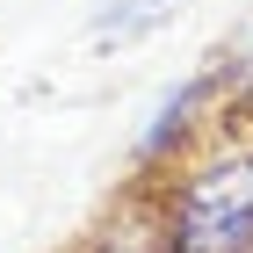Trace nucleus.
Instances as JSON below:
<instances>
[{
    "label": "nucleus",
    "instance_id": "nucleus-3",
    "mask_svg": "<svg viewBox=\"0 0 253 253\" xmlns=\"http://www.w3.org/2000/svg\"><path fill=\"white\" fill-rule=\"evenodd\" d=\"M174 15H181V0H101L94 7V43H137L152 29H167Z\"/></svg>",
    "mask_w": 253,
    "mask_h": 253
},
{
    "label": "nucleus",
    "instance_id": "nucleus-4",
    "mask_svg": "<svg viewBox=\"0 0 253 253\" xmlns=\"http://www.w3.org/2000/svg\"><path fill=\"white\" fill-rule=\"evenodd\" d=\"M217 65H224V94H246L253 101V22L232 37V51H224Z\"/></svg>",
    "mask_w": 253,
    "mask_h": 253
},
{
    "label": "nucleus",
    "instance_id": "nucleus-2",
    "mask_svg": "<svg viewBox=\"0 0 253 253\" xmlns=\"http://www.w3.org/2000/svg\"><path fill=\"white\" fill-rule=\"evenodd\" d=\"M210 94H224V65H203V73H188V80H174L167 94L152 101V116H145V130H137V167H159V159L174 152L181 137H188V123H195V109Z\"/></svg>",
    "mask_w": 253,
    "mask_h": 253
},
{
    "label": "nucleus",
    "instance_id": "nucleus-1",
    "mask_svg": "<svg viewBox=\"0 0 253 253\" xmlns=\"http://www.w3.org/2000/svg\"><path fill=\"white\" fill-rule=\"evenodd\" d=\"M167 253H253V152H217L167 188Z\"/></svg>",
    "mask_w": 253,
    "mask_h": 253
}]
</instances>
